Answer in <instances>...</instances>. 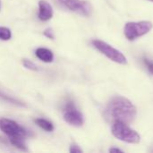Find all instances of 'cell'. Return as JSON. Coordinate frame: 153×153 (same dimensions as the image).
Here are the masks:
<instances>
[{
  "instance_id": "obj_4",
  "label": "cell",
  "mask_w": 153,
  "mask_h": 153,
  "mask_svg": "<svg viewBox=\"0 0 153 153\" xmlns=\"http://www.w3.org/2000/svg\"><path fill=\"white\" fill-rule=\"evenodd\" d=\"M92 45L100 52H101L103 55H105L110 60H112L116 63L121 64V65H126L127 63L126 56L119 50L116 49L115 48H113L109 44H108L102 40L95 39L92 41Z\"/></svg>"
},
{
  "instance_id": "obj_3",
  "label": "cell",
  "mask_w": 153,
  "mask_h": 153,
  "mask_svg": "<svg viewBox=\"0 0 153 153\" xmlns=\"http://www.w3.org/2000/svg\"><path fill=\"white\" fill-rule=\"evenodd\" d=\"M152 22L149 21L127 22L124 29V33L129 40H134L139 37L147 34L152 29Z\"/></svg>"
},
{
  "instance_id": "obj_11",
  "label": "cell",
  "mask_w": 153,
  "mask_h": 153,
  "mask_svg": "<svg viewBox=\"0 0 153 153\" xmlns=\"http://www.w3.org/2000/svg\"><path fill=\"white\" fill-rule=\"evenodd\" d=\"M35 123L43 130L47 131V132H52L54 130V126L52 125V123H50L49 121L43 119V118H37L35 119Z\"/></svg>"
},
{
  "instance_id": "obj_8",
  "label": "cell",
  "mask_w": 153,
  "mask_h": 153,
  "mask_svg": "<svg viewBox=\"0 0 153 153\" xmlns=\"http://www.w3.org/2000/svg\"><path fill=\"white\" fill-rule=\"evenodd\" d=\"M53 16V9L49 3L45 0L39 2V18L41 21H48Z\"/></svg>"
},
{
  "instance_id": "obj_12",
  "label": "cell",
  "mask_w": 153,
  "mask_h": 153,
  "mask_svg": "<svg viewBox=\"0 0 153 153\" xmlns=\"http://www.w3.org/2000/svg\"><path fill=\"white\" fill-rule=\"evenodd\" d=\"M12 37L11 30L6 27H0V39L9 40Z\"/></svg>"
},
{
  "instance_id": "obj_17",
  "label": "cell",
  "mask_w": 153,
  "mask_h": 153,
  "mask_svg": "<svg viewBox=\"0 0 153 153\" xmlns=\"http://www.w3.org/2000/svg\"><path fill=\"white\" fill-rule=\"evenodd\" d=\"M44 35L45 36H47L48 38H49V39H54V35H53V31H52V30H50V29H48V30H46L45 31H44Z\"/></svg>"
},
{
  "instance_id": "obj_18",
  "label": "cell",
  "mask_w": 153,
  "mask_h": 153,
  "mask_svg": "<svg viewBox=\"0 0 153 153\" xmlns=\"http://www.w3.org/2000/svg\"><path fill=\"white\" fill-rule=\"evenodd\" d=\"M109 152H123L121 150L117 149V148H111V149L109 150Z\"/></svg>"
},
{
  "instance_id": "obj_9",
  "label": "cell",
  "mask_w": 153,
  "mask_h": 153,
  "mask_svg": "<svg viewBox=\"0 0 153 153\" xmlns=\"http://www.w3.org/2000/svg\"><path fill=\"white\" fill-rule=\"evenodd\" d=\"M36 56L45 63H51L54 60V54L51 50L45 48H39L36 50Z\"/></svg>"
},
{
  "instance_id": "obj_20",
  "label": "cell",
  "mask_w": 153,
  "mask_h": 153,
  "mask_svg": "<svg viewBox=\"0 0 153 153\" xmlns=\"http://www.w3.org/2000/svg\"><path fill=\"white\" fill-rule=\"evenodd\" d=\"M0 7H1V2H0Z\"/></svg>"
},
{
  "instance_id": "obj_5",
  "label": "cell",
  "mask_w": 153,
  "mask_h": 153,
  "mask_svg": "<svg viewBox=\"0 0 153 153\" xmlns=\"http://www.w3.org/2000/svg\"><path fill=\"white\" fill-rule=\"evenodd\" d=\"M0 129L9 138H13V137L26 138V136H27L26 131L22 127H21L16 122L10 120V119L1 118L0 119Z\"/></svg>"
},
{
  "instance_id": "obj_1",
  "label": "cell",
  "mask_w": 153,
  "mask_h": 153,
  "mask_svg": "<svg viewBox=\"0 0 153 153\" xmlns=\"http://www.w3.org/2000/svg\"><path fill=\"white\" fill-rule=\"evenodd\" d=\"M105 115L109 121H120L130 124L135 119L137 110L129 100L117 96L113 98L108 103Z\"/></svg>"
},
{
  "instance_id": "obj_19",
  "label": "cell",
  "mask_w": 153,
  "mask_h": 153,
  "mask_svg": "<svg viewBox=\"0 0 153 153\" xmlns=\"http://www.w3.org/2000/svg\"><path fill=\"white\" fill-rule=\"evenodd\" d=\"M149 1H151V2H153V0H149Z\"/></svg>"
},
{
  "instance_id": "obj_16",
  "label": "cell",
  "mask_w": 153,
  "mask_h": 153,
  "mask_svg": "<svg viewBox=\"0 0 153 153\" xmlns=\"http://www.w3.org/2000/svg\"><path fill=\"white\" fill-rule=\"evenodd\" d=\"M70 152L71 153H79L82 152V150L80 149V147L76 144H73L70 147Z\"/></svg>"
},
{
  "instance_id": "obj_2",
  "label": "cell",
  "mask_w": 153,
  "mask_h": 153,
  "mask_svg": "<svg viewBox=\"0 0 153 153\" xmlns=\"http://www.w3.org/2000/svg\"><path fill=\"white\" fill-rule=\"evenodd\" d=\"M112 134L118 140L128 143H139L141 136L137 132L131 129L126 123L115 121L112 126Z\"/></svg>"
},
{
  "instance_id": "obj_10",
  "label": "cell",
  "mask_w": 153,
  "mask_h": 153,
  "mask_svg": "<svg viewBox=\"0 0 153 153\" xmlns=\"http://www.w3.org/2000/svg\"><path fill=\"white\" fill-rule=\"evenodd\" d=\"M11 143L15 146L16 148H18L19 150H22L23 152H27V146L25 143V138L22 137H13V138H9Z\"/></svg>"
},
{
  "instance_id": "obj_14",
  "label": "cell",
  "mask_w": 153,
  "mask_h": 153,
  "mask_svg": "<svg viewBox=\"0 0 153 153\" xmlns=\"http://www.w3.org/2000/svg\"><path fill=\"white\" fill-rule=\"evenodd\" d=\"M0 98L4 99L5 101H8V102H11V103H13V104H18V105H22L20 101H18V100H14V99H13V98H11V97H9V96H6L5 94H4V93H2V92H0Z\"/></svg>"
},
{
  "instance_id": "obj_15",
  "label": "cell",
  "mask_w": 153,
  "mask_h": 153,
  "mask_svg": "<svg viewBox=\"0 0 153 153\" xmlns=\"http://www.w3.org/2000/svg\"><path fill=\"white\" fill-rule=\"evenodd\" d=\"M143 62H144L145 65L147 66L148 70L153 74V61H152V60L149 59V58H146V57H145V58H143Z\"/></svg>"
},
{
  "instance_id": "obj_13",
  "label": "cell",
  "mask_w": 153,
  "mask_h": 153,
  "mask_svg": "<svg viewBox=\"0 0 153 153\" xmlns=\"http://www.w3.org/2000/svg\"><path fill=\"white\" fill-rule=\"evenodd\" d=\"M22 65L27 69H30L31 71H38L37 65L33 62H31L30 60H29V59H22Z\"/></svg>"
},
{
  "instance_id": "obj_7",
  "label": "cell",
  "mask_w": 153,
  "mask_h": 153,
  "mask_svg": "<svg viewBox=\"0 0 153 153\" xmlns=\"http://www.w3.org/2000/svg\"><path fill=\"white\" fill-rule=\"evenodd\" d=\"M62 5L83 16H89L91 13V4L83 0H58Z\"/></svg>"
},
{
  "instance_id": "obj_6",
  "label": "cell",
  "mask_w": 153,
  "mask_h": 153,
  "mask_svg": "<svg viewBox=\"0 0 153 153\" xmlns=\"http://www.w3.org/2000/svg\"><path fill=\"white\" fill-rule=\"evenodd\" d=\"M64 119L74 126H81L83 124V117L76 108L73 101H68L65 107Z\"/></svg>"
}]
</instances>
